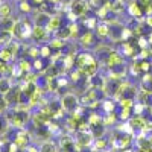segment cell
Listing matches in <instances>:
<instances>
[{"mask_svg": "<svg viewBox=\"0 0 152 152\" xmlns=\"http://www.w3.org/2000/svg\"><path fill=\"white\" fill-rule=\"evenodd\" d=\"M14 58H15V55L11 52L8 46H3L2 49H0V59H3L5 62H8V64H9V62H12V59H14Z\"/></svg>", "mask_w": 152, "mask_h": 152, "instance_id": "cell-14", "label": "cell"}, {"mask_svg": "<svg viewBox=\"0 0 152 152\" xmlns=\"http://www.w3.org/2000/svg\"><path fill=\"white\" fill-rule=\"evenodd\" d=\"M32 29L34 26L31 24V21L28 18H24L21 21H15V26L12 29V35L17 40H28L32 37Z\"/></svg>", "mask_w": 152, "mask_h": 152, "instance_id": "cell-2", "label": "cell"}, {"mask_svg": "<svg viewBox=\"0 0 152 152\" xmlns=\"http://www.w3.org/2000/svg\"><path fill=\"white\" fill-rule=\"evenodd\" d=\"M6 67H8V62H5L3 59H0V75H3L6 72Z\"/></svg>", "mask_w": 152, "mask_h": 152, "instance_id": "cell-23", "label": "cell"}, {"mask_svg": "<svg viewBox=\"0 0 152 152\" xmlns=\"http://www.w3.org/2000/svg\"><path fill=\"white\" fill-rule=\"evenodd\" d=\"M79 104V99L78 96H75V94H64L61 97V105H62V110H66L69 113L75 111L76 107H78Z\"/></svg>", "mask_w": 152, "mask_h": 152, "instance_id": "cell-4", "label": "cell"}, {"mask_svg": "<svg viewBox=\"0 0 152 152\" xmlns=\"http://www.w3.org/2000/svg\"><path fill=\"white\" fill-rule=\"evenodd\" d=\"M21 105V108H18V110H14V111H6V119L9 120V123L14 126V128H18V129H21V128H24L28 123H29V120H31V114H29V107L28 105H23V104H20Z\"/></svg>", "mask_w": 152, "mask_h": 152, "instance_id": "cell-1", "label": "cell"}, {"mask_svg": "<svg viewBox=\"0 0 152 152\" xmlns=\"http://www.w3.org/2000/svg\"><path fill=\"white\" fill-rule=\"evenodd\" d=\"M85 17H87V14H85ZM84 24H85L87 29H96V26L99 24L97 17H87V18L84 20Z\"/></svg>", "mask_w": 152, "mask_h": 152, "instance_id": "cell-19", "label": "cell"}, {"mask_svg": "<svg viewBox=\"0 0 152 152\" xmlns=\"http://www.w3.org/2000/svg\"><path fill=\"white\" fill-rule=\"evenodd\" d=\"M97 152H107V151H97Z\"/></svg>", "mask_w": 152, "mask_h": 152, "instance_id": "cell-25", "label": "cell"}, {"mask_svg": "<svg viewBox=\"0 0 152 152\" xmlns=\"http://www.w3.org/2000/svg\"><path fill=\"white\" fill-rule=\"evenodd\" d=\"M12 87L14 85H12V82H11V79L8 78V76H0V94L5 96Z\"/></svg>", "mask_w": 152, "mask_h": 152, "instance_id": "cell-11", "label": "cell"}, {"mask_svg": "<svg viewBox=\"0 0 152 152\" xmlns=\"http://www.w3.org/2000/svg\"><path fill=\"white\" fill-rule=\"evenodd\" d=\"M128 12H129L132 17H135V18H140L142 15H145V14H143V11H142V8L138 6L135 2H132V3L128 6Z\"/></svg>", "mask_w": 152, "mask_h": 152, "instance_id": "cell-16", "label": "cell"}, {"mask_svg": "<svg viewBox=\"0 0 152 152\" xmlns=\"http://www.w3.org/2000/svg\"><path fill=\"white\" fill-rule=\"evenodd\" d=\"M79 41H81V44H82L84 47H93V46H96V44H97L99 37H97V35H94L91 31H88V29H87V32H85V34H82V35L79 37Z\"/></svg>", "mask_w": 152, "mask_h": 152, "instance_id": "cell-5", "label": "cell"}, {"mask_svg": "<svg viewBox=\"0 0 152 152\" xmlns=\"http://www.w3.org/2000/svg\"><path fill=\"white\" fill-rule=\"evenodd\" d=\"M14 142L18 148H28L29 146V142H31V135H29V132L28 131H18L17 134H15V137H14Z\"/></svg>", "mask_w": 152, "mask_h": 152, "instance_id": "cell-6", "label": "cell"}, {"mask_svg": "<svg viewBox=\"0 0 152 152\" xmlns=\"http://www.w3.org/2000/svg\"><path fill=\"white\" fill-rule=\"evenodd\" d=\"M87 2H88L90 9H93V11H99L100 8H104L107 5V0H87Z\"/></svg>", "mask_w": 152, "mask_h": 152, "instance_id": "cell-18", "label": "cell"}, {"mask_svg": "<svg viewBox=\"0 0 152 152\" xmlns=\"http://www.w3.org/2000/svg\"><path fill=\"white\" fill-rule=\"evenodd\" d=\"M135 3L142 8L145 15H151L152 14V0H135Z\"/></svg>", "mask_w": 152, "mask_h": 152, "instance_id": "cell-13", "label": "cell"}, {"mask_svg": "<svg viewBox=\"0 0 152 152\" xmlns=\"http://www.w3.org/2000/svg\"><path fill=\"white\" fill-rule=\"evenodd\" d=\"M8 107H9V104H8L6 97L3 94H0V114H5L8 111Z\"/></svg>", "mask_w": 152, "mask_h": 152, "instance_id": "cell-22", "label": "cell"}, {"mask_svg": "<svg viewBox=\"0 0 152 152\" xmlns=\"http://www.w3.org/2000/svg\"><path fill=\"white\" fill-rule=\"evenodd\" d=\"M46 2H49V3H53V5H56V3H59L61 0H46Z\"/></svg>", "mask_w": 152, "mask_h": 152, "instance_id": "cell-24", "label": "cell"}, {"mask_svg": "<svg viewBox=\"0 0 152 152\" xmlns=\"http://www.w3.org/2000/svg\"><path fill=\"white\" fill-rule=\"evenodd\" d=\"M91 138H93V134L91 132H78L75 137L76 143H78V146L81 148H88L91 143Z\"/></svg>", "mask_w": 152, "mask_h": 152, "instance_id": "cell-8", "label": "cell"}, {"mask_svg": "<svg viewBox=\"0 0 152 152\" xmlns=\"http://www.w3.org/2000/svg\"><path fill=\"white\" fill-rule=\"evenodd\" d=\"M94 145H96V151H105V148L108 146V142H107V138L102 135V140L97 137L96 142H94Z\"/></svg>", "mask_w": 152, "mask_h": 152, "instance_id": "cell-21", "label": "cell"}, {"mask_svg": "<svg viewBox=\"0 0 152 152\" xmlns=\"http://www.w3.org/2000/svg\"><path fill=\"white\" fill-rule=\"evenodd\" d=\"M12 17V5L9 2H0V18Z\"/></svg>", "mask_w": 152, "mask_h": 152, "instance_id": "cell-12", "label": "cell"}, {"mask_svg": "<svg viewBox=\"0 0 152 152\" xmlns=\"http://www.w3.org/2000/svg\"><path fill=\"white\" fill-rule=\"evenodd\" d=\"M18 8H20V12L21 14H29L32 11V3L29 0H20L18 2Z\"/></svg>", "mask_w": 152, "mask_h": 152, "instance_id": "cell-17", "label": "cell"}, {"mask_svg": "<svg viewBox=\"0 0 152 152\" xmlns=\"http://www.w3.org/2000/svg\"><path fill=\"white\" fill-rule=\"evenodd\" d=\"M88 2L87 0H72L70 2V15L72 17H84L85 14H88Z\"/></svg>", "mask_w": 152, "mask_h": 152, "instance_id": "cell-3", "label": "cell"}, {"mask_svg": "<svg viewBox=\"0 0 152 152\" xmlns=\"http://www.w3.org/2000/svg\"><path fill=\"white\" fill-rule=\"evenodd\" d=\"M62 26V18L59 17V15H52L50 17V21H49V24H47V31L49 32H56L59 28Z\"/></svg>", "mask_w": 152, "mask_h": 152, "instance_id": "cell-9", "label": "cell"}, {"mask_svg": "<svg viewBox=\"0 0 152 152\" xmlns=\"http://www.w3.org/2000/svg\"><path fill=\"white\" fill-rule=\"evenodd\" d=\"M40 152H58V145L52 140H46L40 146Z\"/></svg>", "mask_w": 152, "mask_h": 152, "instance_id": "cell-15", "label": "cell"}, {"mask_svg": "<svg viewBox=\"0 0 152 152\" xmlns=\"http://www.w3.org/2000/svg\"><path fill=\"white\" fill-rule=\"evenodd\" d=\"M47 35L49 31L44 26H38V24H34V29H32V38L38 43V41H46L47 40Z\"/></svg>", "mask_w": 152, "mask_h": 152, "instance_id": "cell-7", "label": "cell"}, {"mask_svg": "<svg viewBox=\"0 0 152 152\" xmlns=\"http://www.w3.org/2000/svg\"><path fill=\"white\" fill-rule=\"evenodd\" d=\"M15 18L14 17H8V18H0V31H9L12 32L15 26Z\"/></svg>", "mask_w": 152, "mask_h": 152, "instance_id": "cell-10", "label": "cell"}, {"mask_svg": "<svg viewBox=\"0 0 152 152\" xmlns=\"http://www.w3.org/2000/svg\"><path fill=\"white\" fill-rule=\"evenodd\" d=\"M8 126H9V120L6 119V116L0 114V135H3L8 131Z\"/></svg>", "mask_w": 152, "mask_h": 152, "instance_id": "cell-20", "label": "cell"}]
</instances>
